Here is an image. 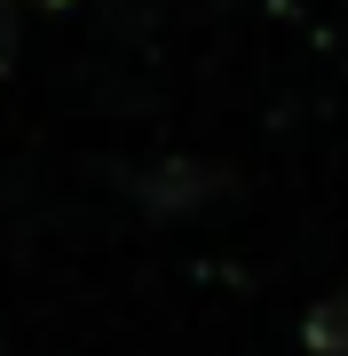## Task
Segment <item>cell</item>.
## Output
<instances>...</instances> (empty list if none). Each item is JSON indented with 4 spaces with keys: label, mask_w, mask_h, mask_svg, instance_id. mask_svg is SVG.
<instances>
[{
    "label": "cell",
    "mask_w": 348,
    "mask_h": 356,
    "mask_svg": "<svg viewBox=\"0 0 348 356\" xmlns=\"http://www.w3.org/2000/svg\"><path fill=\"white\" fill-rule=\"evenodd\" d=\"M309 348H317V356H348V285L333 293V301H317V317H309Z\"/></svg>",
    "instance_id": "obj_1"
}]
</instances>
